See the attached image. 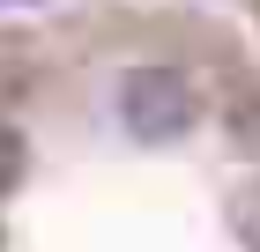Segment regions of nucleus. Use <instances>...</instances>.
I'll use <instances>...</instances> for the list:
<instances>
[{"mask_svg": "<svg viewBox=\"0 0 260 252\" xmlns=\"http://www.w3.org/2000/svg\"><path fill=\"white\" fill-rule=\"evenodd\" d=\"M112 119H119L126 141L156 149V141H186L193 134L201 97H193V82L171 75V67H134V75H119V89H112Z\"/></svg>", "mask_w": 260, "mask_h": 252, "instance_id": "f257e3e1", "label": "nucleus"}, {"mask_svg": "<svg viewBox=\"0 0 260 252\" xmlns=\"http://www.w3.org/2000/svg\"><path fill=\"white\" fill-rule=\"evenodd\" d=\"M15 178H22V141L8 134V126H0V193H8Z\"/></svg>", "mask_w": 260, "mask_h": 252, "instance_id": "f03ea898", "label": "nucleus"}, {"mask_svg": "<svg viewBox=\"0 0 260 252\" xmlns=\"http://www.w3.org/2000/svg\"><path fill=\"white\" fill-rule=\"evenodd\" d=\"M0 8H22V0H0Z\"/></svg>", "mask_w": 260, "mask_h": 252, "instance_id": "7ed1b4c3", "label": "nucleus"}]
</instances>
